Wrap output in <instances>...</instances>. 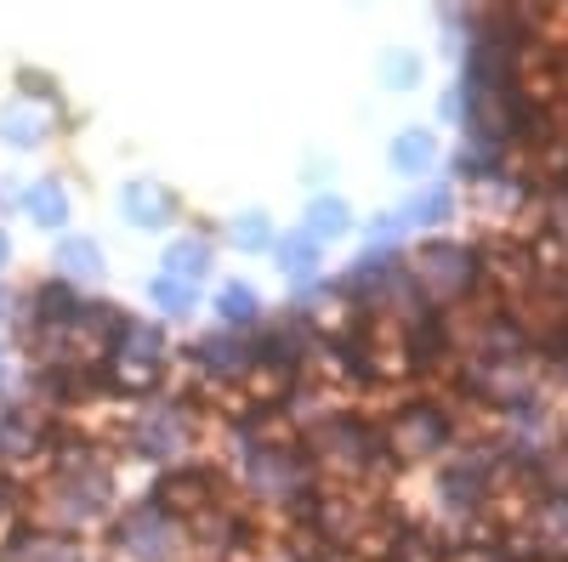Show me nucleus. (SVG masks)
<instances>
[{"mask_svg": "<svg viewBox=\"0 0 568 562\" xmlns=\"http://www.w3.org/2000/svg\"><path fill=\"white\" fill-rule=\"evenodd\" d=\"M23 205H29V216H34L40 227H63V216H69L63 187H58V182H34V194H29Z\"/></svg>", "mask_w": 568, "mask_h": 562, "instance_id": "obj_2", "label": "nucleus"}, {"mask_svg": "<svg viewBox=\"0 0 568 562\" xmlns=\"http://www.w3.org/2000/svg\"><path fill=\"white\" fill-rule=\"evenodd\" d=\"M63 267H69V273H85V278H91V273H98L103 262H98V251H91V245H74V239H69V245H63Z\"/></svg>", "mask_w": 568, "mask_h": 562, "instance_id": "obj_3", "label": "nucleus"}, {"mask_svg": "<svg viewBox=\"0 0 568 562\" xmlns=\"http://www.w3.org/2000/svg\"><path fill=\"white\" fill-rule=\"evenodd\" d=\"M0 267H7V239H0Z\"/></svg>", "mask_w": 568, "mask_h": 562, "instance_id": "obj_5", "label": "nucleus"}, {"mask_svg": "<svg viewBox=\"0 0 568 562\" xmlns=\"http://www.w3.org/2000/svg\"><path fill=\"white\" fill-rule=\"evenodd\" d=\"M171 267H182V273H200V267H205V245H200V239H182V245L171 251Z\"/></svg>", "mask_w": 568, "mask_h": 562, "instance_id": "obj_4", "label": "nucleus"}, {"mask_svg": "<svg viewBox=\"0 0 568 562\" xmlns=\"http://www.w3.org/2000/svg\"><path fill=\"white\" fill-rule=\"evenodd\" d=\"M0 143L7 149H34L40 143V114L12 103V109H0Z\"/></svg>", "mask_w": 568, "mask_h": 562, "instance_id": "obj_1", "label": "nucleus"}]
</instances>
